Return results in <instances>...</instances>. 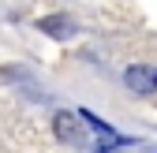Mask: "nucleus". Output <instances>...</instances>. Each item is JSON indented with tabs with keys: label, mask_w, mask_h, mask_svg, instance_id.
<instances>
[{
	"label": "nucleus",
	"mask_w": 157,
	"mask_h": 153,
	"mask_svg": "<svg viewBox=\"0 0 157 153\" xmlns=\"http://www.w3.org/2000/svg\"><path fill=\"white\" fill-rule=\"evenodd\" d=\"M52 131H56V138L67 142V146L86 142V135H82V120H78L75 112H56V116H52Z\"/></svg>",
	"instance_id": "nucleus-3"
},
{
	"label": "nucleus",
	"mask_w": 157,
	"mask_h": 153,
	"mask_svg": "<svg viewBox=\"0 0 157 153\" xmlns=\"http://www.w3.org/2000/svg\"><path fill=\"white\" fill-rule=\"evenodd\" d=\"M75 116H78V120H82V123L94 131V146H97V149H105V153H109V149H120V146H124V135H116V131H112L109 123H101V120L94 116V112L78 108Z\"/></svg>",
	"instance_id": "nucleus-1"
},
{
	"label": "nucleus",
	"mask_w": 157,
	"mask_h": 153,
	"mask_svg": "<svg viewBox=\"0 0 157 153\" xmlns=\"http://www.w3.org/2000/svg\"><path fill=\"white\" fill-rule=\"evenodd\" d=\"M41 30L52 34V37H71V34H75L71 19H64V15H45V19H41Z\"/></svg>",
	"instance_id": "nucleus-4"
},
{
	"label": "nucleus",
	"mask_w": 157,
	"mask_h": 153,
	"mask_svg": "<svg viewBox=\"0 0 157 153\" xmlns=\"http://www.w3.org/2000/svg\"><path fill=\"white\" fill-rule=\"evenodd\" d=\"M124 82L131 93H157V67L150 64H131L124 71Z\"/></svg>",
	"instance_id": "nucleus-2"
}]
</instances>
